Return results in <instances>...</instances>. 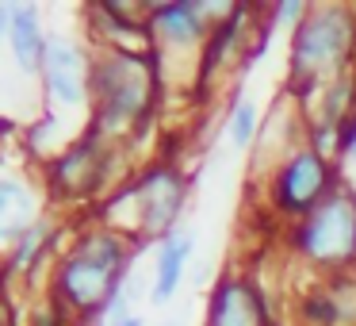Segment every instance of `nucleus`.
Masks as SVG:
<instances>
[{"mask_svg":"<svg viewBox=\"0 0 356 326\" xmlns=\"http://www.w3.org/2000/svg\"><path fill=\"white\" fill-rule=\"evenodd\" d=\"M0 27H4V39H8L12 62L24 77L42 70V58H47V27H42V12L39 4H24V0H4L0 4Z\"/></svg>","mask_w":356,"mask_h":326,"instance_id":"nucleus-12","label":"nucleus"},{"mask_svg":"<svg viewBox=\"0 0 356 326\" xmlns=\"http://www.w3.org/2000/svg\"><path fill=\"white\" fill-rule=\"evenodd\" d=\"M337 169H341V180H345L348 188H356V116H353V123L345 127V139H341Z\"/></svg>","mask_w":356,"mask_h":326,"instance_id":"nucleus-19","label":"nucleus"},{"mask_svg":"<svg viewBox=\"0 0 356 326\" xmlns=\"http://www.w3.org/2000/svg\"><path fill=\"white\" fill-rule=\"evenodd\" d=\"M356 70V8L353 4H310L307 20L287 42L284 96L302 104L333 77Z\"/></svg>","mask_w":356,"mask_h":326,"instance_id":"nucleus-3","label":"nucleus"},{"mask_svg":"<svg viewBox=\"0 0 356 326\" xmlns=\"http://www.w3.org/2000/svg\"><path fill=\"white\" fill-rule=\"evenodd\" d=\"M310 12V0H280L268 8V27L272 31H295V27L307 20Z\"/></svg>","mask_w":356,"mask_h":326,"instance_id":"nucleus-18","label":"nucleus"},{"mask_svg":"<svg viewBox=\"0 0 356 326\" xmlns=\"http://www.w3.org/2000/svg\"><path fill=\"white\" fill-rule=\"evenodd\" d=\"M188 192H192V185H188L180 165L154 162L100 203L96 223L111 226L134 242H165L169 234L180 231Z\"/></svg>","mask_w":356,"mask_h":326,"instance_id":"nucleus-4","label":"nucleus"},{"mask_svg":"<svg viewBox=\"0 0 356 326\" xmlns=\"http://www.w3.org/2000/svg\"><path fill=\"white\" fill-rule=\"evenodd\" d=\"M192 254H195V231L192 226H180L177 234L157 242L154 277H149V303H157V307L172 303V295L180 292V284H184V277H188Z\"/></svg>","mask_w":356,"mask_h":326,"instance_id":"nucleus-14","label":"nucleus"},{"mask_svg":"<svg viewBox=\"0 0 356 326\" xmlns=\"http://www.w3.org/2000/svg\"><path fill=\"white\" fill-rule=\"evenodd\" d=\"M149 39H154V54L161 70H169L172 58H192L200 65V54L207 47L211 31L200 0H177V4H149Z\"/></svg>","mask_w":356,"mask_h":326,"instance_id":"nucleus-9","label":"nucleus"},{"mask_svg":"<svg viewBox=\"0 0 356 326\" xmlns=\"http://www.w3.org/2000/svg\"><path fill=\"white\" fill-rule=\"evenodd\" d=\"M295 257L322 277L356 269V188L341 180L302 223L287 234Z\"/></svg>","mask_w":356,"mask_h":326,"instance_id":"nucleus-5","label":"nucleus"},{"mask_svg":"<svg viewBox=\"0 0 356 326\" xmlns=\"http://www.w3.org/2000/svg\"><path fill=\"white\" fill-rule=\"evenodd\" d=\"M42 215H47V211H42V203H39V188L27 185L16 173H4V180H0V242L12 246V242Z\"/></svg>","mask_w":356,"mask_h":326,"instance_id":"nucleus-16","label":"nucleus"},{"mask_svg":"<svg viewBox=\"0 0 356 326\" xmlns=\"http://www.w3.org/2000/svg\"><path fill=\"white\" fill-rule=\"evenodd\" d=\"M203 326H276L264 292L249 272H222L207 292V311Z\"/></svg>","mask_w":356,"mask_h":326,"instance_id":"nucleus-10","label":"nucleus"},{"mask_svg":"<svg viewBox=\"0 0 356 326\" xmlns=\"http://www.w3.org/2000/svg\"><path fill=\"white\" fill-rule=\"evenodd\" d=\"M165 70L157 54L96 50L92 62V131L108 142L146 134L157 111Z\"/></svg>","mask_w":356,"mask_h":326,"instance_id":"nucleus-2","label":"nucleus"},{"mask_svg":"<svg viewBox=\"0 0 356 326\" xmlns=\"http://www.w3.org/2000/svg\"><path fill=\"white\" fill-rule=\"evenodd\" d=\"M111 169H115V142L85 127L73 142H65L62 154L42 165V192L54 203H104L115 192Z\"/></svg>","mask_w":356,"mask_h":326,"instance_id":"nucleus-6","label":"nucleus"},{"mask_svg":"<svg viewBox=\"0 0 356 326\" xmlns=\"http://www.w3.org/2000/svg\"><path fill=\"white\" fill-rule=\"evenodd\" d=\"M261 108H257L253 96H234L230 119H226V134H230V146L238 154H245L249 146H257V134H261Z\"/></svg>","mask_w":356,"mask_h":326,"instance_id":"nucleus-17","label":"nucleus"},{"mask_svg":"<svg viewBox=\"0 0 356 326\" xmlns=\"http://www.w3.org/2000/svg\"><path fill=\"white\" fill-rule=\"evenodd\" d=\"M161 326H188V323H184V318H180V315H172V318H165Z\"/></svg>","mask_w":356,"mask_h":326,"instance_id":"nucleus-20","label":"nucleus"},{"mask_svg":"<svg viewBox=\"0 0 356 326\" xmlns=\"http://www.w3.org/2000/svg\"><path fill=\"white\" fill-rule=\"evenodd\" d=\"M134 249H138V242L111 226H85L54 261L47 295L62 303L81 326L104 323L111 303L123 295L127 280H131L127 272H131Z\"/></svg>","mask_w":356,"mask_h":326,"instance_id":"nucleus-1","label":"nucleus"},{"mask_svg":"<svg viewBox=\"0 0 356 326\" xmlns=\"http://www.w3.org/2000/svg\"><path fill=\"white\" fill-rule=\"evenodd\" d=\"M299 326H356V272H333L295 300Z\"/></svg>","mask_w":356,"mask_h":326,"instance_id":"nucleus-11","label":"nucleus"},{"mask_svg":"<svg viewBox=\"0 0 356 326\" xmlns=\"http://www.w3.org/2000/svg\"><path fill=\"white\" fill-rule=\"evenodd\" d=\"M62 234H65V226H62V219H58V215H50V211H47L42 219H35V223L8 246V277L12 280H27V284H31V280L47 269L50 257L58 254Z\"/></svg>","mask_w":356,"mask_h":326,"instance_id":"nucleus-13","label":"nucleus"},{"mask_svg":"<svg viewBox=\"0 0 356 326\" xmlns=\"http://www.w3.org/2000/svg\"><path fill=\"white\" fill-rule=\"evenodd\" d=\"M337 185H341L337 162L318 154L310 142H302V146H295L291 154L268 173V208L295 226V223H302Z\"/></svg>","mask_w":356,"mask_h":326,"instance_id":"nucleus-7","label":"nucleus"},{"mask_svg":"<svg viewBox=\"0 0 356 326\" xmlns=\"http://www.w3.org/2000/svg\"><path fill=\"white\" fill-rule=\"evenodd\" d=\"M249 20H253V8H245V4H238V12H234L226 24H218L215 31H211V39H207V47H203V54H200V85H211V81L218 77V73L230 65V58L234 54H241V62L249 65Z\"/></svg>","mask_w":356,"mask_h":326,"instance_id":"nucleus-15","label":"nucleus"},{"mask_svg":"<svg viewBox=\"0 0 356 326\" xmlns=\"http://www.w3.org/2000/svg\"><path fill=\"white\" fill-rule=\"evenodd\" d=\"M92 62L96 54L77 35H65V31L50 35L47 58H42V70H39L50 116L58 119L92 116Z\"/></svg>","mask_w":356,"mask_h":326,"instance_id":"nucleus-8","label":"nucleus"},{"mask_svg":"<svg viewBox=\"0 0 356 326\" xmlns=\"http://www.w3.org/2000/svg\"><path fill=\"white\" fill-rule=\"evenodd\" d=\"M127 326H146V318H142V315H131V323H127Z\"/></svg>","mask_w":356,"mask_h":326,"instance_id":"nucleus-21","label":"nucleus"}]
</instances>
